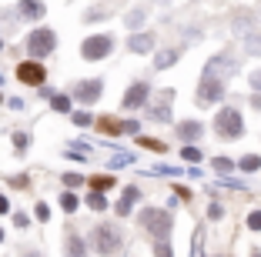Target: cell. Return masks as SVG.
Wrapping results in <instances>:
<instances>
[{"mask_svg":"<svg viewBox=\"0 0 261 257\" xmlns=\"http://www.w3.org/2000/svg\"><path fill=\"white\" fill-rule=\"evenodd\" d=\"M141 144H144V147H151V151H164V144H161V140H151V137H144Z\"/></svg>","mask_w":261,"mask_h":257,"instance_id":"f35d334b","label":"cell"},{"mask_svg":"<svg viewBox=\"0 0 261 257\" xmlns=\"http://www.w3.org/2000/svg\"><path fill=\"white\" fill-rule=\"evenodd\" d=\"M238 167L251 174V170H258V167H261V157H258V154H245V157L238 160Z\"/></svg>","mask_w":261,"mask_h":257,"instance_id":"cb8c5ba5","label":"cell"},{"mask_svg":"<svg viewBox=\"0 0 261 257\" xmlns=\"http://www.w3.org/2000/svg\"><path fill=\"white\" fill-rule=\"evenodd\" d=\"M251 257H261V250H251Z\"/></svg>","mask_w":261,"mask_h":257,"instance_id":"bcb514c9","label":"cell"},{"mask_svg":"<svg viewBox=\"0 0 261 257\" xmlns=\"http://www.w3.org/2000/svg\"><path fill=\"white\" fill-rule=\"evenodd\" d=\"M121 4H124V0H108V4H97V7H91V10L84 14V20H87V23H94V20H104V17H108L111 10H117Z\"/></svg>","mask_w":261,"mask_h":257,"instance_id":"4fadbf2b","label":"cell"},{"mask_svg":"<svg viewBox=\"0 0 261 257\" xmlns=\"http://www.w3.org/2000/svg\"><path fill=\"white\" fill-rule=\"evenodd\" d=\"M61 184H67V187L74 190V187H81V184H87V177H81V174H64Z\"/></svg>","mask_w":261,"mask_h":257,"instance_id":"83f0119b","label":"cell"},{"mask_svg":"<svg viewBox=\"0 0 261 257\" xmlns=\"http://www.w3.org/2000/svg\"><path fill=\"white\" fill-rule=\"evenodd\" d=\"M14 147H17V151H23V147H27V134L17 130V134H14Z\"/></svg>","mask_w":261,"mask_h":257,"instance_id":"d590c367","label":"cell"},{"mask_svg":"<svg viewBox=\"0 0 261 257\" xmlns=\"http://www.w3.org/2000/svg\"><path fill=\"white\" fill-rule=\"evenodd\" d=\"M177 57H181V50H177V47H171V50H161L158 57H154V67L164 70V67H171V64H177Z\"/></svg>","mask_w":261,"mask_h":257,"instance_id":"d6986e66","label":"cell"},{"mask_svg":"<svg viewBox=\"0 0 261 257\" xmlns=\"http://www.w3.org/2000/svg\"><path fill=\"white\" fill-rule=\"evenodd\" d=\"M34 211H37V220H50V207L47 204H37Z\"/></svg>","mask_w":261,"mask_h":257,"instance_id":"e575fe53","label":"cell"},{"mask_svg":"<svg viewBox=\"0 0 261 257\" xmlns=\"http://www.w3.org/2000/svg\"><path fill=\"white\" fill-rule=\"evenodd\" d=\"M17 80L20 83H27V87H44V80H47V70H44V64L40 61H23V64H17Z\"/></svg>","mask_w":261,"mask_h":257,"instance_id":"ba28073f","label":"cell"},{"mask_svg":"<svg viewBox=\"0 0 261 257\" xmlns=\"http://www.w3.org/2000/svg\"><path fill=\"white\" fill-rule=\"evenodd\" d=\"M127 50L130 53H147V50H154V34H134V37L127 40Z\"/></svg>","mask_w":261,"mask_h":257,"instance_id":"9a60e30c","label":"cell"},{"mask_svg":"<svg viewBox=\"0 0 261 257\" xmlns=\"http://www.w3.org/2000/svg\"><path fill=\"white\" fill-rule=\"evenodd\" d=\"M221 97H224V80H218V77H201L198 107H215V104H221Z\"/></svg>","mask_w":261,"mask_h":257,"instance_id":"52a82bcc","label":"cell"},{"mask_svg":"<svg viewBox=\"0 0 261 257\" xmlns=\"http://www.w3.org/2000/svg\"><path fill=\"white\" fill-rule=\"evenodd\" d=\"M7 211H10V201H7L4 194H0V214H7Z\"/></svg>","mask_w":261,"mask_h":257,"instance_id":"7bdbcfd3","label":"cell"},{"mask_svg":"<svg viewBox=\"0 0 261 257\" xmlns=\"http://www.w3.org/2000/svg\"><path fill=\"white\" fill-rule=\"evenodd\" d=\"M231 27H234V34H245L248 37V34H251V14H238Z\"/></svg>","mask_w":261,"mask_h":257,"instance_id":"603a6c76","label":"cell"},{"mask_svg":"<svg viewBox=\"0 0 261 257\" xmlns=\"http://www.w3.org/2000/svg\"><path fill=\"white\" fill-rule=\"evenodd\" d=\"M23 257H40V254H34V250H23Z\"/></svg>","mask_w":261,"mask_h":257,"instance_id":"f6af8a7d","label":"cell"},{"mask_svg":"<svg viewBox=\"0 0 261 257\" xmlns=\"http://www.w3.org/2000/svg\"><path fill=\"white\" fill-rule=\"evenodd\" d=\"M10 184H14V187H27V177H23V174L20 177H10Z\"/></svg>","mask_w":261,"mask_h":257,"instance_id":"60d3db41","label":"cell"},{"mask_svg":"<svg viewBox=\"0 0 261 257\" xmlns=\"http://www.w3.org/2000/svg\"><path fill=\"white\" fill-rule=\"evenodd\" d=\"M0 83H4V77H0Z\"/></svg>","mask_w":261,"mask_h":257,"instance_id":"c3c4849f","label":"cell"},{"mask_svg":"<svg viewBox=\"0 0 261 257\" xmlns=\"http://www.w3.org/2000/svg\"><path fill=\"white\" fill-rule=\"evenodd\" d=\"M248 227H251V231H261V211L248 214Z\"/></svg>","mask_w":261,"mask_h":257,"instance_id":"d6a6232c","label":"cell"},{"mask_svg":"<svg viewBox=\"0 0 261 257\" xmlns=\"http://www.w3.org/2000/svg\"><path fill=\"white\" fill-rule=\"evenodd\" d=\"M124 164H130L127 154H117V157H111V167H124Z\"/></svg>","mask_w":261,"mask_h":257,"instance_id":"74e56055","label":"cell"},{"mask_svg":"<svg viewBox=\"0 0 261 257\" xmlns=\"http://www.w3.org/2000/svg\"><path fill=\"white\" fill-rule=\"evenodd\" d=\"M181 157L191 160V164H198V160H201V151H198V147H185V151H181Z\"/></svg>","mask_w":261,"mask_h":257,"instance_id":"1f68e13d","label":"cell"},{"mask_svg":"<svg viewBox=\"0 0 261 257\" xmlns=\"http://www.w3.org/2000/svg\"><path fill=\"white\" fill-rule=\"evenodd\" d=\"M147 100H151V83H147V80H134L127 91H124L121 104H124V110H141Z\"/></svg>","mask_w":261,"mask_h":257,"instance_id":"9c48e42d","label":"cell"},{"mask_svg":"<svg viewBox=\"0 0 261 257\" xmlns=\"http://www.w3.org/2000/svg\"><path fill=\"white\" fill-rule=\"evenodd\" d=\"M234 74H238V57H234V53H215V57L204 64V77L228 80V77H234Z\"/></svg>","mask_w":261,"mask_h":257,"instance_id":"5b68a950","label":"cell"},{"mask_svg":"<svg viewBox=\"0 0 261 257\" xmlns=\"http://www.w3.org/2000/svg\"><path fill=\"white\" fill-rule=\"evenodd\" d=\"M7 104H10V110H23V100H20V97H10Z\"/></svg>","mask_w":261,"mask_h":257,"instance_id":"ab89813d","label":"cell"},{"mask_svg":"<svg viewBox=\"0 0 261 257\" xmlns=\"http://www.w3.org/2000/svg\"><path fill=\"white\" fill-rule=\"evenodd\" d=\"M61 207H64L67 214H74V211H77V197L70 194V190H64V194H61Z\"/></svg>","mask_w":261,"mask_h":257,"instance_id":"4316f807","label":"cell"},{"mask_svg":"<svg viewBox=\"0 0 261 257\" xmlns=\"http://www.w3.org/2000/svg\"><path fill=\"white\" fill-rule=\"evenodd\" d=\"M57 47V34L50 31V27H37V31L27 37V50H31V57H47V53H54Z\"/></svg>","mask_w":261,"mask_h":257,"instance_id":"3957f363","label":"cell"},{"mask_svg":"<svg viewBox=\"0 0 261 257\" xmlns=\"http://www.w3.org/2000/svg\"><path fill=\"white\" fill-rule=\"evenodd\" d=\"M245 53H251V57H261V31H251L245 37Z\"/></svg>","mask_w":261,"mask_h":257,"instance_id":"44dd1931","label":"cell"},{"mask_svg":"<svg viewBox=\"0 0 261 257\" xmlns=\"http://www.w3.org/2000/svg\"><path fill=\"white\" fill-rule=\"evenodd\" d=\"M221 214H224L221 204H211V207H207V217H211V220H221Z\"/></svg>","mask_w":261,"mask_h":257,"instance_id":"836d02e7","label":"cell"},{"mask_svg":"<svg viewBox=\"0 0 261 257\" xmlns=\"http://www.w3.org/2000/svg\"><path fill=\"white\" fill-rule=\"evenodd\" d=\"M0 241H4V231H0Z\"/></svg>","mask_w":261,"mask_h":257,"instance_id":"7dc6e473","label":"cell"},{"mask_svg":"<svg viewBox=\"0 0 261 257\" xmlns=\"http://www.w3.org/2000/svg\"><path fill=\"white\" fill-rule=\"evenodd\" d=\"M215 170H218V174H231V170H234V164H231L228 157H215Z\"/></svg>","mask_w":261,"mask_h":257,"instance_id":"f1b7e54d","label":"cell"},{"mask_svg":"<svg viewBox=\"0 0 261 257\" xmlns=\"http://www.w3.org/2000/svg\"><path fill=\"white\" fill-rule=\"evenodd\" d=\"M138 197H141V190L134 187V184H130V187H124V194H121V201H117L114 211L121 214V217H127V214L134 211V204H138Z\"/></svg>","mask_w":261,"mask_h":257,"instance_id":"7c38bea8","label":"cell"},{"mask_svg":"<svg viewBox=\"0 0 261 257\" xmlns=\"http://www.w3.org/2000/svg\"><path fill=\"white\" fill-rule=\"evenodd\" d=\"M50 107H54L57 113H67L70 110V97L67 94H54V97H50Z\"/></svg>","mask_w":261,"mask_h":257,"instance_id":"484cf974","label":"cell"},{"mask_svg":"<svg viewBox=\"0 0 261 257\" xmlns=\"http://www.w3.org/2000/svg\"><path fill=\"white\" fill-rule=\"evenodd\" d=\"M87 207H94V211H108V201H104L100 190H91V194H87Z\"/></svg>","mask_w":261,"mask_h":257,"instance_id":"d4e9b609","label":"cell"},{"mask_svg":"<svg viewBox=\"0 0 261 257\" xmlns=\"http://www.w3.org/2000/svg\"><path fill=\"white\" fill-rule=\"evenodd\" d=\"M0 104H4V97H0Z\"/></svg>","mask_w":261,"mask_h":257,"instance_id":"681fc988","label":"cell"},{"mask_svg":"<svg viewBox=\"0 0 261 257\" xmlns=\"http://www.w3.org/2000/svg\"><path fill=\"white\" fill-rule=\"evenodd\" d=\"M154 254L158 257H174V250H171L168 241H154Z\"/></svg>","mask_w":261,"mask_h":257,"instance_id":"f546056e","label":"cell"},{"mask_svg":"<svg viewBox=\"0 0 261 257\" xmlns=\"http://www.w3.org/2000/svg\"><path fill=\"white\" fill-rule=\"evenodd\" d=\"M171 224H174V220H171V211H161V207H147V211H141V227H144L154 241H168Z\"/></svg>","mask_w":261,"mask_h":257,"instance_id":"6da1fadb","label":"cell"},{"mask_svg":"<svg viewBox=\"0 0 261 257\" xmlns=\"http://www.w3.org/2000/svg\"><path fill=\"white\" fill-rule=\"evenodd\" d=\"M87 184H91V190H111L117 181L111 174H94V177H87Z\"/></svg>","mask_w":261,"mask_h":257,"instance_id":"ffe728a7","label":"cell"},{"mask_svg":"<svg viewBox=\"0 0 261 257\" xmlns=\"http://www.w3.org/2000/svg\"><path fill=\"white\" fill-rule=\"evenodd\" d=\"M215 130H218L221 140H238L245 134V121H241V113L234 107H221L218 117H215Z\"/></svg>","mask_w":261,"mask_h":257,"instance_id":"7a4b0ae2","label":"cell"},{"mask_svg":"<svg viewBox=\"0 0 261 257\" xmlns=\"http://www.w3.org/2000/svg\"><path fill=\"white\" fill-rule=\"evenodd\" d=\"M14 224L17 227H27V214H14Z\"/></svg>","mask_w":261,"mask_h":257,"instance_id":"b9f144b4","label":"cell"},{"mask_svg":"<svg viewBox=\"0 0 261 257\" xmlns=\"http://www.w3.org/2000/svg\"><path fill=\"white\" fill-rule=\"evenodd\" d=\"M201 134H204V127H201L198 121H181V127H177V137H181V140H198Z\"/></svg>","mask_w":261,"mask_h":257,"instance_id":"2e32d148","label":"cell"},{"mask_svg":"<svg viewBox=\"0 0 261 257\" xmlns=\"http://www.w3.org/2000/svg\"><path fill=\"white\" fill-rule=\"evenodd\" d=\"M111 50H114V37L111 34H94V37H87L81 44V57L84 61H104Z\"/></svg>","mask_w":261,"mask_h":257,"instance_id":"277c9868","label":"cell"},{"mask_svg":"<svg viewBox=\"0 0 261 257\" xmlns=\"http://www.w3.org/2000/svg\"><path fill=\"white\" fill-rule=\"evenodd\" d=\"M0 50H4V44H0Z\"/></svg>","mask_w":261,"mask_h":257,"instance_id":"f907efd6","label":"cell"},{"mask_svg":"<svg viewBox=\"0 0 261 257\" xmlns=\"http://www.w3.org/2000/svg\"><path fill=\"white\" fill-rule=\"evenodd\" d=\"M94 247L104 257L117 254V250H121V231H117L114 224H100L97 231H94Z\"/></svg>","mask_w":261,"mask_h":257,"instance_id":"8992f818","label":"cell"},{"mask_svg":"<svg viewBox=\"0 0 261 257\" xmlns=\"http://www.w3.org/2000/svg\"><path fill=\"white\" fill-rule=\"evenodd\" d=\"M100 94H104V83H100L97 77H94V80H81L74 87V97L81 100V104H97Z\"/></svg>","mask_w":261,"mask_h":257,"instance_id":"30bf717a","label":"cell"},{"mask_svg":"<svg viewBox=\"0 0 261 257\" xmlns=\"http://www.w3.org/2000/svg\"><path fill=\"white\" fill-rule=\"evenodd\" d=\"M64 254H67V257H87V244H84V237L67 234V237H64Z\"/></svg>","mask_w":261,"mask_h":257,"instance_id":"5bb4252c","label":"cell"},{"mask_svg":"<svg viewBox=\"0 0 261 257\" xmlns=\"http://www.w3.org/2000/svg\"><path fill=\"white\" fill-rule=\"evenodd\" d=\"M171 97H174V94L171 91H164L161 94V104H154V107H147V117H151V121H171Z\"/></svg>","mask_w":261,"mask_h":257,"instance_id":"8fae6325","label":"cell"},{"mask_svg":"<svg viewBox=\"0 0 261 257\" xmlns=\"http://www.w3.org/2000/svg\"><path fill=\"white\" fill-rule=\"evenodd\" d=\"M97 127H100V134H108V137H117V134H124V121H117V117H100L97 121Z\"/></svg>","mask_w":261,"mask_h":257,"instance_id":"e0dca14e","label":"cell"},{"mask_svg":"<svg viewBox=\"0 0 261 257\" xmlns=\"http://www.w3.org/2000/svg\"><path fill=\"white\" fill-rule=\"evenodd\" d=\"M20 14L27 17V20H40V17H44V4H40V0H20Z\"/></svg>","mask_w":261,"mask_h":257,"instance_id":"ac0fdd59","label":"cell"},{"mask_svg":"<svg viewBox=\"0 0 261 257\" xmlns=\"http://www.w3.org/2000/svg\"><path fill=\"white\" fill-rule=\"evenodd\" d=\"M144 20H147V10H144V7H134V10L127 14V20H124V23H127L130 31H141V23H144Z\"/></svg>","mask_w":261,"mask_h":257,"instance_id":"7402d4cb","label":"cell"},{"mask_svg":"<svg viewBox=\"0 0 261 257\" xmlns=\"http://www.w3.org/2000/svg\"><path fill=\"white\" fill-rule=\"evenodd\" d=\"M74 124H77V127H91V124H94V117H91L87 110H77V113H74Z\"/></svg>","mask_w":261,"mask_h":257,"instance_id":"4dcf8cb0","label":"cell"},{"mask_svg":"<svg viewBox=\"0 0 261 257\" xmlns=\"http://www.w3.org/2000/svg\"><path fill=\"white\" fill-rule=\"evenodd\" d=\"M248 83H251L254 91H261V70H254V74H248Z\"/></svg>","mask_w":261,"mask_h":257,"instance_id":"8d00e7d4","label":"cell"},{"mask_svg":"<svg viewBox=\"0 0 261 257\" xmlns=\"http://www.w3.org/2000/svg\"><path fill=\"white\" fill-rule=\"evenodd\" d=\"M251 107H254V110H261V91H254V97H251Z\"/></svg>","mask_w":261,"mask_h":257,"instance_id":"ee69618b","label":"cell"}]
</instances>
